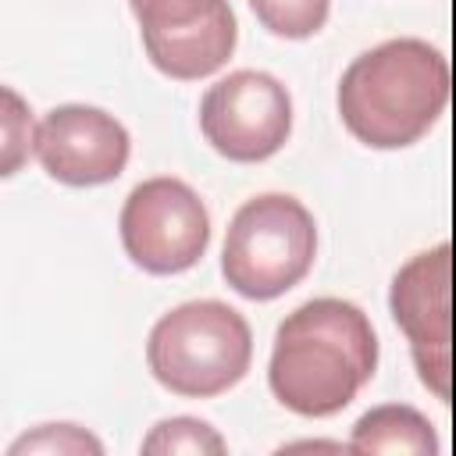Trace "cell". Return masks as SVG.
<instances>
[{
	"label": "cell",
	"mask_w": 456,
	"mask_h": 456,
	"mask_svg": "<svg viewBox=\"0 0 456 456\" xmlns=\"http://www.w3.org/2000/svg\"><path fill=\"white\" fill-rule=\"evenodd\" d=\"M378 370V335L370 317L335 296L296 306L274 331L267 385L296 417L342 413Z\"/></svg>",
	"instance_id": "1"
},
{
	"label": "cell",
	"mask_w": 456,
	"mask_h": 456,
	"mask_svg": "<svg viewBox=\"0 0 456 456\" xmlns=\"http://www.w3.org/2000/svg\"><path fill=\"white\" fill-rule=\"evenodd\" d=\"M449 61L417 36L363 50L338 78L335 107L346 132L370 150L420 142L449 107Z\"/></svg>",
	"instance_id": "2"
},
{
	"label": "cell",
	"mask_w": 456,
	"mask_h": 456,
	"mask_svg": "<svg viewBox=\"0 0 456 456\" xmlns=\"http://www.w3.org/2000/svg\"><path fill=\"white\" fill-rule=\"evenodd\" d=\"M253 363L246 317L221 299H192L167 310L146 338V367L160 388L185 399H214L235 388Z\"/></svg>",
	"instance_id": "3"
},
{
	"label": "cell",
	"mask_w": 456,
	"mask_h": 456,
	"mask_svg": "<svg viewBox=\"0 0 456 456\" xmlns=\"http://www.w3.org/2000/svg\"><path fill=\"white\" fill-rule=\"evenodd\" d=\"M317 260V221L289 192L246 200L224 232L221 274L242 299L267 303L296 289Z\"/></svg>",
	"instance_id": "4"
},
{
	"label": "cell",
	"mask_w": 456,
	"mask_h": 456,
	"mask_svg": "<svg viewBox=\"0 0 456 456\" xmlns=\"http://www.w3.org/2000/svg\"><path fill=\"white\" fill-rule=\"evenodd\" d=\"M128 260L157 278L196 267L210 246V214L192 185L171 175L139 182L118 217Z\"/></svg>",
	"instance_id": "5"
},
{
	"label": "cell",
	"mask_w": 456,
	"mask_h": 456,
	"mask_svg": "<svg viewBox=\"0 0 456 456\" xmlns=\"http://www.w3.org/2000/svg\"><path fill=\"white\" fill-rule=\"evenodd\" d=\"M200 132L232 164H260L292 135V96L267 71H232L200 100Z\"/></svg>",
	"instance_id": "6"
},
{
	"label": "cell",
	"mask_w": 456,
	"mask_h": 456,
	"mask_svg": "<svg viewBox=\"0 0 456 456\" xmlns=\"http://www.w3.org/2000/svg\"><path fill=\"white\" fill-rule=\"evenodd\" d=\"M449 285H452V249L449 242H438L410 256L395 271L392 289H388V310L410 342L417 378L442 403H449V385H452Z\"/></svg>",
	"instance_id": "7"
},
{
	"label": "cell",
	"mask_w": 456,
	"mask_h": 456,
	"mask_svg": "<svg viewBox=\"0 0 456 456\" xmlns=\"http://www.w3.org/2000/svg\"><path fill=\"white\" fill-rule=\"evenodd\" d=\"M150 64L175 82H200L228 64L239 25L228 0H128Z\"/></svg>",
	"instance_id": "8"
},
{
	"label": "cell",
	"mask_w": 456,
	"mask_h": 456,
	"mask_svg": "<svg viewBox=\"0 0 456 456\" xmlns=\"http://www.w3.org/2000/svg\"><path fill=\"white\" fill-rule=\"evenodd\" d=\"M132 157L128 128L93 103L53 107L36 132V160L43 171L71 189L114 182Z\"/></svg>",
	"instance_id": "9"
},
{
	"label": "cell",
	"mask_w": 456,
	"mask_h": 456,
	"mask_svg": "<svg viewBox=\"0 0 456 456\" xmlns=\"http://www.w3.org/2000/svg\"><path fill=\"white\" fill-rule=\"evenodd\" d=\"M349 449L360 456H438V438L420 410L381 403L353 424Z\"/></svg>",
	"instance_id": "10"
},
{
	"label": "cell",
	"mask_w": 456,
	"mask_h": 456,
	"mask_svg": "<svg viewBox=\"0 0 456 456\" xmlns=\"http://www.w3.org/2000/svg\"><path fill=\"white\" fill-rule=\"evenodd\" d=\"M139 449L146 456H221L228 452V442L200 417H171L153 424Z\"/></svg>",
	"instance_id": "11"
},
{
	"label": "cell",
	"mask_w": 456,
	"mask_h": 456,
	"mask_svg": "<svg viewBox=\"0 0 456 456\" xmlns=\"http://www.w3.org/2000/svg\"><path fill=\"white\" fill-rule=\"evenodd\" d=\"M256 21L278 39H310L324 28L331 0H246Z\"/></svg>",
	"instance_id": "12"
},
{
	"label": "cell",
	"mask_w": 456,
	"mask_h": 456,
	"mask_svg": "<svg viewBox=\"0 0 456 456\" xmlns=\"http://www.w3.org/2000/svg\"><path fill=\"white\" fill-rule=\"evenodd\" d=\"M25 452H39V456H100L103 442L96 435H89L78 424H39L36 431L21 435L18 442L7 445V456H25Z\"/></svg>",
	"instance_id": "13"
},
{
	"label": "cell",
	"mask_w": 456,
	"mask_h": 456,
	"mask_svg": "<svg viewBox=\"0 0 456 456\" xmlns=\"http://www.w3.org/2000/svg\"><path fill=\"white\" fill-rule=\"evenodd\" d=\"M0 132H4V171L0 175H14L21 167V160L36 157V132H39V125L32 121V110L25 107V100L11 86H4Z\"/></svg>",
	"instance_id": "14"
},
{
	"label": "cell",
	"mask_w": 456,
	"mask_h": 456,
	"mask_svg": "<svg viewBox=\"0 0 456 456\" xmlns=\"http://www.w3.org/2000/svg\"><path fill=\"white\" fill-rule=\"evenodd\" d=\"M321 452V449H328V452H353L349 449V442L346 445H338V442H296V445H281V452Z\"/></svg>",
	"instance_id": "15"
}]
</instances>
